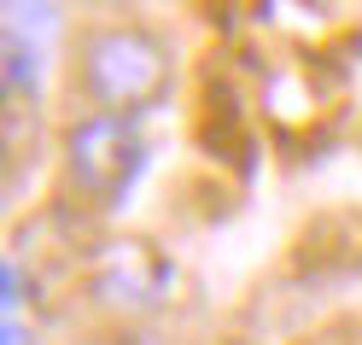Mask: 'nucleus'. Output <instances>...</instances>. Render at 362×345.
Returning a JSON list of instances; mask_svg holds the SVG:
<instances>
[{
    "mask_svg": "<svg viewBox=\"0 0 362 345\" xmlns=\"http://www.w3.org/2000/svg\"><path fill=\"white\" fill-rule=\"evenodd\" d=\"M141 158H146L141 129L117 111H88L64 135V164H71V181L88 199H123V188L141 176Z\"/></svg>",
    "mask_w": 362,
    "mask_h": 345,
    "instance_id": "nucleus-2",
    "label": "nucleus"
},
{
    "mask_svg": "<svg viewBox=\"0 0 362 345\" xmlns=\"http://www.w3.org/2000/svg\"><path fill=\"white\" fill-rule=\"evenodd\" d=\"M170 293V264L146 240H111L100 258V298L117 310H146Z\"/></svg>",
    "mask_w": 362,
    "mask_h": 345,
    "instance_id": "nucleus-3",
    "label": "nucleus"
},
{
    "mask_svg": "<svg viewBox=\"0 0 362 345\" xmlns=\"http://www.w3.org/2000/svg\"><path fill=\"white\" fill-rule=\"evenodd\" d=\"M82 88H88V100H94L100 111H117V118L152 106L170 88L164 41L146 35V30H129V24L94 30L88 47H82Z\"/></svg>",
    "mask_w": 362,
    "mask_h": 345,
    "instance_id": "nucleus-1",
    "label": "nucleus"
},
{
    "mask_svg": "<svg viewBox=\"0 0 362 345\" xmlns=\"http://www.w3.org/2000/svg\"><path fill=\"white\" fill-rule=\"evenodd\" d=\"M6 345H30V293L12 264H6Z\"/></svg>",
    "mask_w": 362,
    "mask_h": 345,
    "instance_id": "nucleus-4",
    "label": "nucleus"
}]
</instances>
